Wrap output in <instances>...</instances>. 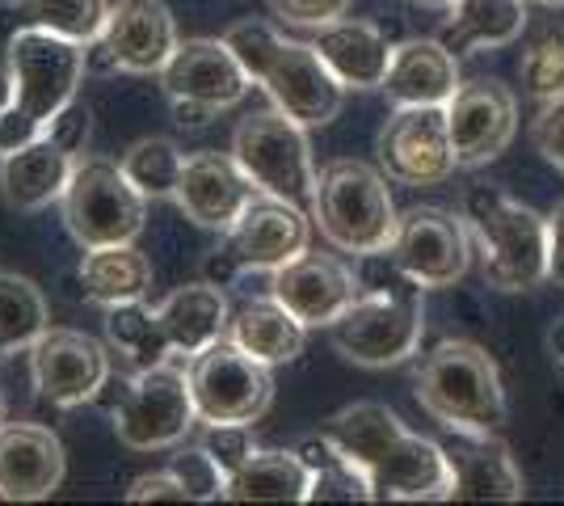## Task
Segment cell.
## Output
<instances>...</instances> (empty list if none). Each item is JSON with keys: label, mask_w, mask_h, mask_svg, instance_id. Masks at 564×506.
Segmentation results:
<instances>
[{"label": "cell", "mask_w": 564, "mask_h": 506, "mask_svg": "<svg viewBox=\"0 0 564 506\" xmlns=\"http://www.w3.org/2000/svg\"><path fill=\"white\" fill-rule=\"evenodd\" d=\"M321 431L367 469L376 503H451V460L443 443L413 434L383 401H354Z\"/></svg>", "instance_id": "cell-1"}, {"label": "cell", "mask_w": 564, "mask_h": 506, "mask_svg": "<svg viewBox=\"0 0 564 506\" xmlns=\"http://www.w3.org/2000/svg\"><path fill=\"white\" fill-rule=\"evenodd\" d=\"M4 68L13 97L0 110V157L39 140L76 101V89L89 73V43L30 25L4 43Z\"/></svg>", "instance_id": "cell-2"}, {"label": "cell", "mask_w": 564, "mask_h": 506, "mask_svg": "<svg viewBox=\"0 0 564 506\" xmlns=\"http://www.w3.org/2000/svg\"><path fill=\"white\" fill-rule=\"evenodd\" d=\"M413 397L443 431L501 434L510 413L494 355L468 337H447L417 363Z\"/></svg>", "instance_id": "cell-3"}, {"label": "cell", "mask_w": 564, "mask_h": 506, "mask_svg": "<svg viewBox=\"0 0 564 506\" xmlns=\"http://www.w3.org/2000/svg\"><path fill=\"white\" fill-rule=\"evenodd\" d=\"M480 274L494 291H535L547 283V216L497 186H471L459 203Z\"/></svg>", "instance_id": "cell-4"}, {"label": "cell", "mask_w": 564, "mask_h": 506, "mask_svg": "<svg viewBox=\"0 0 564 506\" xmlns=\"http://www.w3.org/2000/svg\"><path fill=\"white\" fill-rule=\"evenodd\" d=\"M312 224L333 249L354 254V258L388 249L400 224V212L388 191V173L371 169L367 161H350V157L329 161L316 173Z\"/></svg>", "instance_id": "cell-5"}, {"label": "cell", "mask_w": 564, "mask_h": 506, "mask_svg": "<svg viewBox=\"0 0 564 506\" xmlns=\"http://www.w3.org/2000/svg\"><path fill=\"white\" fill-rule=\"evenodd\" d=\"M422 283L404 279L392 288H362L346 313L329 325L333 351L354 367L383 372L417 355L425 334Z\"/></svg>", "instance_id": "cell-6"}, {"label": "cell", "mask_w": 564, "mask_h": 506, "mask_svg": "<svg viewBox=\"0 0 564 506\" xmlns=\"http://www.w3.org/2000/svg\"><path fill=\"white\" fill-rule=\"evenodd\" d=\"M312 245V212L274 198V194H258L232 228L219 237V249L207 258V279L228 288L232 279L249 274V270H265L274 274L279 266L295 262Z\"/></svg>", "instance_id": "cell-7"}, {"label": "cell", "mask_w": 564, "mask_h": 506, "mask_svg": "<svg viewBox=\"0 0 564 506\" xmlns=\"http://www.w3.org/2000/svg\"><path fill=\"white\" fill-rule=\"evenodd\" d=\"M59 216L80 249L97 245H127L143 233L148 198H143L118 161L110 157H80L68 191L59 198Z\"/></svg>", "instance_id": "cell-8"}, {"label": "cell", "mask_w": 564, "mask_h": 506, "mask_svg": "<svg viewBox=\"0 0 564 506\" xmlns=\"http://www.w3.org/2000/svg\"><path fill=\"white\" fill-rule=\"evenodd\" d=\"M194 427H198V406L189 388V367L173 359L140 367L115 406V434L131 452L177 448Z\"/></svg>", "instance_id": "cell-9"}, {"label": "cell", "mask_w": 564, "mask_h": 506, "mask_svg": "<svg viewBox=\"0 0 564 506\" xmlns=\"http://www.w3.org/2000/svg\"><path fill=\"white\" fill-rule=\"evenodd\" d=\"M89 122H94L89 106L72 101L39 140H30L18 152H4L0 157V198L13 212H25V216L59 203L68 191L72 173H76V161L85 152Z\"/></svg>", "instance_id": "cell-10"}, {"label": "cell", "mask_w": 564, "mask_h": 506, "mask_svg": "<svg viewBox=\"0 0 564 506\" xmlns=\"http://www.w3.org/2000/svg\"><path fill=\"white\" fill-rule=\"evenodd\" d=\"M232 157L261 194H274L312 212L316 165L307 148V127L282 115L279 106L253 110L249 119H240V127L232 131Z\"/></svg>", "instance_id": "cell-11"}, {"label": "cell", "mask_w": 564, "mask_h": 506, "mask_svg": "<svg viewBox=\"0 0 564 506\" xmlns=\"http://www.w3.org/2000/svg\"><path fill=\"white\" fill-rule=\"evenodd\" d=\"M189 367V388H194V406L198 422H232V427H253L265 418L274 401V376L270 363L253 359L249 351H240L232 337H219L207 351H198Z\"/></svg>", "instance_id": "cell-12"}, {"label": "cell", "mask_w": 564, "mask_h": 506, "mask_svg": "<svg viewBox=\"0 0 564 506\" xmlns=\"http://www.w3.org/2000/svg\"><path fill=\"white\" fill-rule=\"evenodd\" d=\"M161 89L182 127H203L219 110H232L253 89L249 73L240 68L224 39H186L161 68Z\"/></svg>", "instance_id": "cell-13"}, {"label": "cell", "mask_w": 564, "mask_h": 506, "mask_svg": "<svg viewBox=\"0 0 564 506\" xmlns=\"http://www.w3.org/2000/svg\"><path fill=\"white\" fill-rule=\"evenodd\" d=\"M379 169L397 186H438L455 173L447 106H392L379 127Z\"/></svg>", "instance_id": "cell-14"}, {"label": "cell", "mask_w": 564, "mask_h": 506, "mask_svg": "<svg viewBox=\"0 0 564 506\" xmlns=\"http://www.w3.org/2000/svg\"><path fill=\"white\" fill-rule=\"evenodd\" d=\"M177 43V22L165 0H118L110 4L106 30L89 43V68L152 76L165 68Z\"/></svg>", "instance_id": "cell-15"}, {"label": "cell", "mask_w": 564, "mask_h": 506, "mask_svg": "<svg viewBox=\"0 0 564 506\" xmlns=\"http://www.w3.org/2000/svg\"><path fill=\"white\" fill-rule=\"evenodd\" d=\"M388 254L400 262V270L430 288H455L471 266V233L464 216H455L447 207H409L397 224V237L388 245Z\"/></svg>", "instance_id": "cell-16"}, {"label": "cell", "mask_w": 564, "mask_h": 506, "mask_svg": "<svg viewBox=\"0 0 564 506\" xmlns=\"http://www.w3.org/2000/svg\"><path fill=\"white\" fill-rule=\"evenodd\" d=\"M30 380L34 397L55 410H80L101 397L110 385V351L80 330H55L39 337L30 351Z\"/></svg>", "instance_id": "cell-17"}, {"label": "cell", "mask_w": 564, "mask_h": 506, "mask_svg": "<svg viewBox=\"0 0 564 506\" xmlns=\"http://www.w3.org/2000/svg\"><path fill=\"white\" fill-rule=\"evenodd\" d=\"M447 127L451 148H455V165L480 169L514 144L518 101L494 76L464 80L459 94L447 101Z\"/></svg>", "instance_id": "cell-18"}, {"label": "cell", "mask_w": 564, "mask_h": 506, "mask_svg": "<svg viewBox=\"0 0 564 506\" xmlns=\"http://www.w3.org/2000/svg\"><path fill=\"white\" fill-rule=\"evenodd\" d=\"M258 85L282 115H291L300 127H329L341 115L346 94H350L329 73V64L316 55V47L312 43H295V39H282V47L274 51V60L261 73Z\"/></svg>", "instance_id": "cell-19"}, {"label": "cell", "mask_w": 564, "mask_h": 506, "mask_svg": "<svg viewBox=\"0 0 564 506\" xmlns=\"http://www.w3.org/2000/svg\"><path fill=\"white\" fill-rule=\"evenodd\" d=\"M258 194L261 191L253 186V177L240 169L232 152H194L182 165L173 203L194 228L224 237Z\"/></svg>", "instance_id": "cell-20"}, {"label": "cell", "mask_w": 564, "mask_h": 506, "mask_svg": "<svg viewBox=\"0 0 564 506\" xmlns=\"http://www.w3.org/2000/svg\"><path fill=\"white\" fill-rule=\"evenodd\" d=\"M358 274L333 254H300L295 262L270 274V295L307 330H329L337 316L358 300Z\"/></svg>", "instance_id": "cell-21"}, {"label": "cell", "mask_w": 564, "mask_h": 506, "mask_svg": "<svg viewBox=\"0 0 564 506\" xmlns=\"http://www.w3.org/2000/svg\"><path fill=\"white\" fill-rule=\"evenodd\" d=\"M443 452L451 460V503H522L527 482L518 473L501 434L447 431Z\"/></svg>", "instance_id": "cell-22"}, {"label": "cell", "mask_w": 564, "mask_h": 506, "mask_svg": "<svg viewBox=\"0 0 564 506\" xmlns=\"http://www.w3.org/2000/svg\"><path fill=\"white\" fill-rule=\"evenodd\" d=\"M68 473L64 443L39 422H4L0 427V498L4 503H43Z\"/></svg>", "instance_id": "cell-23"}, {"label": "cell", "mask_w": 564, "mask_h": 506, "mask_svg": "<svg viewBox=\"0 0 564 506\" xmlns=\"http://www.w3.org/2000/svg\"><path fill=\"white\" fill-rule=\"evenodd\" d=\"M459 85V55L443 47V39H404L392 47L379 89L392 106H447Z\"/></svg>", "instance_id": "cell-24"}, {"label": "cell", "mask_w": 564, "mask_h": 506, "mask_svg": "<svg viewBox=\"0 0 564 506\" xmlns=\"http://www.w3.org/2000/svg\"><path fill=\"white\" fill-rule=\"evenodd\" d=\"M316 55L329 64V73L346 89H379L388 64H392V43L376 22H358V18H333L316 25L307 39Z\"/></svg>", "instance_id": "cell-25"}, {"label": "cell", "mask_w": 564, "mask_h": 506, "mask_svg": "<svg viewBox=\"0 0 564 506\" xmlns=\"http://www.w3.org/2000/svg\"><path fill=\"white\" fill-rule=\"evenodd\" d=\"M156 325L165 334V346L173 355H186L194 359L198 351H207L212 342L228 337L232 325V309H228V295L212 279H198L186 283L169 295L165 304L156 309Z\"/></svg>", "instance_id": "cell-26"}, {"label": "cell", "mask_w": 564, "mask_h": 506, "mask_svg": "<svg viewBox=\"0 0 564 506\" xmlns=\"http://www.w3.org/2000/svg\"><path fill=\"white\" fill-rule=\"evenodd\" d=\"M522 30H527V0H451L438 39L464 60L476 51L510 47L522 39Z\"/></svg>", "instance_id": "cell-27"}, {"label": "cell", "mask_w": 564, "mask_h": 506, "mask_svg": "<svg viewBox=\"0 0 564 506\" xmlns=\"http://www.w3.org/2000/svg\"><path fill=\"white\" fill-rule=\"evenodd\" d=\"M76 279H80V288H85V295L94 304L115 309V304L148 300V291H152V262L135 249V241L97 245V249H85Z\"/></svg>", "instance_id": "cell-28"}, {"label": "cell", "mask_w": 564, "mask_h": 506, "mask_svg": "<svg viewBox=\"0 0 564 506\" xmlns=\"http://www.w3.org/2000/svg\"><path fill=\"white\" fill-rule=\"evenodd\" d=\"M228 337L253 359L279 367V363H295L304 355L307 325L286 313L274 295H265V300H249L240 313H232Z\"/></svg>", "instance_id": "cell-29"}, {"label": "cell", "mask_w": 564, "mask_h": 506, "mask_svg": "<svg viewBox=\"0 0 564 506\" xmlns=\"http://www.w3.org/2000/svg\"><path fill=\"white\" fill-rule=\"evenodd\" d=\"M312 473L295 448L253 452L224 485V503H307Z\"/></svg>", "instance_id": "cell-30"}, {"label": "cell", "mask_w": 564, "mask_h": 506, "mask_svg": "<svg viewBox=\"0 0 564 506\" xmlns=\"http://www.w3.org/2000/svg\"><path fill=\"white\" fill-rule=\"evenodd\" d=\"M110 0H9L0 4V39L9 43L18 30H51L76 43H94L106 30Z\"/></svg>", "instance_id": "cell-31"}, {"label": "cell", "mask_w": 564, "mask_h": 506, "mask_svg": "<svg viewBox=\"0 0 564 506\" xmlns=\"http://www.w3.org/2000/svg\"><path fill=\"white\" fill-rule=\"evenodd\" d=\"M295 452L312 473L307 503H376V485L367 477V469L354 464L325 431L300 439Z\"/></svg>", "instance_id": "cell-32"}, {"label": "cell", "mask_w": 564, "mask_h": 506, "mask_svg": "<svg viewBox=\"0 0 564 506\" xmlns=\"http://www.w3.org/2000/svg\"><path fill=\"white\" fill-rule=\"evenodd\" d=\"M51 330L47 295L34 279L0 270V359L30 351Z\"/></svg>", "instance_id": "cell-33"}, {"label": "cell", "mask_w": 564, "mask_h": 506, "mask_svg": "<svg viewBox=\"0 0 564 506\" xmlns=\"http://www.w3.org/2000/svg\"><path fill=\"white\" fill-rule=\"evenodd\" d=\"M106 342H110V351H115L131 372L173 359V351L165 346V334H161V325H156V309L143 304V300L106 309Z\"/></svg>", "instance_id": "cell-34"}, {"label": "cell", "mask_w": 564, "mask_h": 506, "mask_svg": "<svg viewBox=\"0 0 564 506\" xmlns=\"http://www.w3.org/2000/svg\"><path fill=\"white\" fill-rule=\"evenodd\" d=\"M122 173L127 182L143 194V198H173L177 191V177H182V148L165 140V136H148V140H135V144L122 152Z\"/></svg>", "instance_id": "cell-35"}, {"label": "cell", "mask_w": 564, "mask_h": 506, "mask_svg": "<svg viewBox=\"0 0 564 506\" xmlns=\"http://www.w3.org/2000/svg\"><path fill=\"white\" fill-rule=\"evenodd\" d=\"M518 80L540 106L564 97V25H543L540 34L527 39L518 55Z\"/></svg>", "instance_id": "cell-36"}, {"label": "cell", "mask_w": 564, "mask_h": 506, "mask_svg": "<svg viewBox=\"0 0 564 506\" xmlns=\"http://www.w3.org/2000/svg\"><path fill=\"white\" fill-rule=\"evenodd\" d=\"M169 473L182 482L189 503H215V498H224V485H228V473L219 469V460L203 443H194V448L177 443V452L169 460Z\"/></svg>", "instance_id": "cell-37"}, {"label": "cell", "mask_w": 564, "mask_h": 506, "mask_svg": "<svg viewBox=\"0 0 564 506\" xmlns=\"http://www.w3.org/2000/svg\"><path fill=\"white\" fill-rule=\"evenodd\" d=\"M224 43H228V51L240 60V68L249 73V80L258 85L261 73H265L270 60H274V51L282 47V34L270 22L245 18V22H232L228 30H224Z\"/></svg>", "instance_id": "cell-38"}, {"label": "cell", "mask_w": 564, "mask_h": 506, "mask_svg": "<svg viewBox=\"0 0 564 506\" xmlns=\"http://www.w3.org/2000/svg\"><path fill=\"white\" fill-rule=\"evenodd\" d=\"M203 448L219 460V469H224L228 477H232L236 469L258 452V448H253V439H249V427H232V422H212L207 434H203Z\"/></svg>", "instance_id": "cell-39"}, {"label": "cell", "mask_w": 564, "mask_h": 506, "mask_svg": "<svg viewBox=\"0 0 564 506\" xmlns=\"http://www.w3.org/2000/svg\"><path fill=\"white\" fill-rule=\"evenodd\" d=\"M531 140H535V152L543 161L556 173H564V97L543 101L535 122H531Z\"/></svg>", "instance_id": "cell-40"}, {"label": "cell", "mask_w": 564, "mask_h": 506, "mask_svg": "<svg viewBox=\"0 0 564 506\" xmlns=\"http://www.w3.org/2000/svg\"><path fill=\"white\" fill-rule=\"evenodd\" d=\"M350 4L354 0H270L274 18L286 25H300V30H316L333 18H346Z\"/></svg>", "instance_id": "cell-41"}, {"label": "cell", "mask_w": 564, "mask_h": 506, "mask_svg": "<svg viewBox=\"0 0 564 506\" xmlns=\"http://www.w3.org/2000/svg\"><path fill=\"white\" fill-rule=\"evenodd\" d=\"M127 503H189V498L186 489H182V482L165 469V473H143V477H135L131 489H127Z\"/></svg>", "instance_id": "cell-42"}, {"label": "cell", "mask_w": 564, "mask_h": 506, "mask_svg": "<svg viewBox=\"0 0 564 506\" xmlns=\"http://www.w3.org/2000/svg\"><path fill=\"white\" fill-rule=\"evenodd\" d=\"M547 279L564 288V203L547 216Z\"/></svg>", "instance_id": "cell-43"}, {"label": "cell", "mask_w": 564, "mask_h": 506, "mask_svg": "<svg viewBox=\"0 0 564 506\" xmlns=\"http://www.w3.org/2000/svg\"><path fill=\"white\" fill-rule=\"evenodd\" d=\"M547 346H552V355L564 363V321H556V325H552V334H547Z\"/></svg>", "instance_id": "cell-44"}, {"label": "cell", "mask_w": 564, "mask_h": 506, "mask_svg": "<svg viewBox=\"0 0 564 506\" xmlns=\"http://www.w3.org/2000/svg\"><path fill=\"white\" fill-rule=\"evenodd\" d=\"M9 97H13V85H9V68H0V110L9 106Z\"/></svg>", "instance_id": "cell-45"}, {"label": "cell", "mask_w": 564, "mask_h": 506, "mask_svg": "<svg viewBox=\"0 0 564 506\" xmlns=\"http://www.w3.org/2000/svg\"><path fill=\"white\" fill-rule=\"evenodd\" d=\"M409 4H417V9H447L451 0H409Z\"/></svg>", "instance_id": "cell-46"}, {"label": "cell", "mask_w": 564, "mask_h": 506, "mask_svg": "<svg viewBox=\"0 0 564 506\" xmlns=\"http://www.w3.org/2000/svg\"><path fill=\"white\" fill-rule=\"evenodd\" d=\"M540 4H547V9H564V0H540Z\"/></svg>", "instance_id": "cell-47"}, {"label": "cell", "mask_w": 564, "mask_h": 506, "mask_svg": "<svg viewBox=\"0 0 564 506\" xmlns=\"http://www.w3.org/2000/svg\"><path fill=\"white\" fill-rule=\"evenodd\" d=\"M0 427H4V392H0Z\"/></svg>", "instance_id": "cell-48"}]
</instances>
